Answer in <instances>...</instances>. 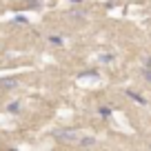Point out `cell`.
Returning a JSON list of instances; mask_svg holds the SVG:
<instances>
[{
	"label": "cell",
	"mask_w": 151,
	"mask_h": 151,
	"mask_svg": "<svg viewBox=\"0 0 151 151\" xmlns=\"http://www.w3.org/2000/svg\"><path fill=\"white\" fill-rule=\"evenodd\" d=\"M145 78H147V80H151V71H147V69H145Z\"/></svg>",
	"instance_id": "obj_8"
},
{
	"label": "cell",
	"mask_w": 151,
	"mask_h": 151,
	"mask_svg": "<svg viewBox=\"0 0 151 151\" xmlns=\"http://www.w3.org/2000/svg\"><path fill=\"white\" fill-rule=\"evenodd\" d=\"M18 109H20L18 102H16V104H9V111H18Z\"/></svg>",
	"instance_id": "obj_7"
},
{
	"label": "cell",
	"mask_w": 151,
	"mask_h": 151,
	"mask_svg": "<svg viewBox=\"0 0 151 151\" xmlns=\"http://www.w3.org/2000/svg\"><path fill=\"white\" fill-rule=\"evenodd\" d=\"M73 2H82V0H73Z\"/></svg>",
	"instance_id": "obj_9"
},
{
	"label": "cell",
	"mask_w": 151,
	"mask_h": 151,
	"mask_svg": "<svg viewBox=\"0 0 151 151\" xmlns=\"http://www.w3.org/2000/svg\"><path fill=\"white\" fill-rule=\"evenodd\" d=\"M100 116H104V118H109V116H111V109L102 107V109H100Z\"/></svg>",
	"instance_id": "obj_3"
},
{
	"label": "cell",
	"mask_w": 151,
	"mask_h": 151,
	"mask_svg": "<svg viewBox=\"0 0 151 151\" xmlns=\"http://www.w3.org/2000/svg\"><path fill=\"white\" fill-rule=\"evenodd\" d=\"M2 85L5 87H16V80H2Z\"/></svg>",
	"instance_id": "obj_6"
},
{
	"label": "cell",
	"mask_w": 151,
	"mask_h": 151,
	"mask_svg": "<svg viewBox=\"0 0 151 151\" xmlns=\"http://www.w3.org/2000/svg\"><path fill=\"white\" fill-rule=\"evenodd\" d=\"M53 136H56L58 140H67V142H69V140H73V138H76V131H71V129H65V131H56Z\"/></svg>",
	"instance_id": "obj_1"
},
{
	"label": "cell",
	"mask_w": 151,
	"mask_h": 151,
	"mask_svg": "<svg viewBox=\"0 0 151 151\" xmlns=\"http://www.w3.org/2000/svg\"><path fill=\"white\" fill-rule=\"evenodd\" d=\"M127 96H129V98H131V100H136L138 104H147V100L142 98L140 93H136V91H131V89H127Z\"/></svg>",
	"instance_id": "obj_2"
},
{
	"label": "cell",
	"mask_w": 151,
	"mask_h": 151,
	"mask_svg": "<svg viewBox=\"0 0 151 151\" xmlns=\"http://www.w3.org/2000/svg\"><path fill=\"white\" fill-rule=\"evenodd\" d=\"M49 40H51L53 45H62V38H58V36H51V38H49Z\"/></svg>",
	"instance_id": "obj_5"
},
{
	"label": "cell",
	"mask_w": 151,
	"mask_h": 151,
	"mask_svg": "<svg viewBox=\"0 0 151 151\" xmlns=\"http://www.w3.org/2000/svg\"><path fill=\"white\" fill-rule=\"evenodd\" d=\"M93 145H96V140H93V138H87V140L82 142V147H93Z\"/></svg>",
	"instance_id": "obj_4"
}]
</instances>
